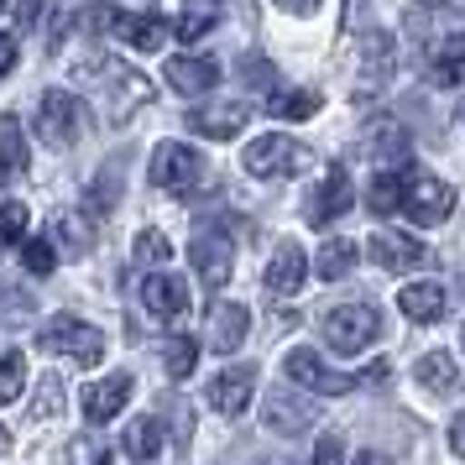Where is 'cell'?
Returning <instances> with one entry per match:
<instances>
[{"mask_svg": "<svg viewBox=\"0 0 465 465\" xmlns=\"http://www.w3.org/2000/svg\"><path fill=\"white\" fill-rule=\"evenodd\" d=\"M460 340H465V324H460Z\"/></svg>", "mask_w": 465, "mask_h": 465, "instance_id": "47", "label": "cell"}, {"mask_svg": "<svg viewBox=\"0 0 465 465\" xmlns=\"http://www.w3.org/2000/svg\"><path fill=\"white\" fill-rule=\"evenodd\" d=\"M314 408L309 402H293V392H267L262 398V423L272 429V434H303V429H314Z\"/></svg>", "mask_w": 465, "mask_h": 465, "instance_id": "16", "label": "cell"}, {"mask_svg": "<svg viewBox=\"0 0 465 465\" xmlns=\"http://www.w3.org/2000/svg\"><path fill=\"white\" fill-rule=\"evenodd\" d=\"M214 22H220V5H193L183 11L178 22H173V37H183V43H199V37H210Z\"/></svg>", "mask_w": 465, "mask_h": 465, "instance_id": "30", "label": "cell"}, {"mask_svg": "<svg viewBox=\"0 0 465 465\" xmlns=\"http://www.w3.org/2000/svg\"><path fill=\"white\" fill-rule=\"evenodd\" d=\"M246 79L262 89H272V64H262V58H246Z\"/></svg>", "mask_w": 465, "mask_h": 465, "instance_id": "40", "label": "cell"}, {"mask_svg": "<svg viewBox=\"0 0 465 465\" xmlns=\"http://www.w3.org/2000/svg\"><path fill=\"white\" fill-rule=\"evenodd\" d=\"M115 37H121V43L126 47H136V53H157V47L168 43V32H173V22L168 16H121V11H115Z\"/></svg>", "mask_w": 465, "mask_h": 465, "instance_id": "18", "label": "cell"}, {"mask_svg": "<svg viewBox=\"0 0 465 465\" xmlns=\"http://www.w3.org/2000/svg\"><path fill=\"white\" fill-rule=\"evenodd\" d=\"M58 413H64V381L47 371L43 387H37V419H58Z\"/></svg>", "mask_w": 465, "mask_h": 465, "instance_id": "35", "label": "cell"}, {"mask_svg": "<svg viewBox=\"0 0 465 465\" xmlns=\"http://www.w3.org/2000/svg\"><path fill=\"white\" fill-rule=\"evenodd\" d=\"M356 256H361V246L356 241H324L319 246V262H314V272L324 277V282H340V277L356 267Z\"/></svg>", "mask_w": 465, "mask_h": 465, "instance_id": "26", "label": "cell"}, {"mask_svg": "<svg viewBox=\"0 0 465 465\" xmlns=\"http://www.w3.org/2000/svg\"><path fill=\"white\" fill-rule=\"evenodd\" d=\"M152 183L157 189H173V193H189L204 183V157L183 142H163L152 152Z\"/></svg>", "mask_w": 465, "mask_h": 465, "instance_id": "6", "label": "cell"}, {"mask_svg": "<svg viewBox=\"0 0 465 465\" xmlns=\"http://www.w3.org/2000/svg\"><path fill=\"white\" fill-rule=\"evenodd\" d=\"M402 193H408V173L402 168H381L377 178H371V189H366V210L377 214V220H387V214L402 210Z\"/></svg>", "mask_w": 465, "mask_h": 465, "instance_id": "22", "label": "cell"}, {"mask_svg": "<svg viewBox=\"0 0 465 465\" xmlns=\"http://www.w3.org/2000/svg\"><path fill=\"white\" fill-rule=\"evenodd\" d=\"M121 450H126L131 460H157V450H163V423L157 419H131L126 434H121Z\"/></svg>", "mask_w": 465, "mask_h": 465, "instance_id": "25", "label": "cell"}, {"mask_svg": "<svg viewBox=\"0 0 465 465\" xmlns=\"http://www.w3.org/2000/svg\"><path fill=\"white\" fill-rule=\"evenodd\" d=\"M356 465H392V460H387V455H377V450H361Z\"/></svg>", "mask_w": 465, "mask_h": 465, "instance_id": "45", "label": "cell"}, {"mask_svg": "<svg viewBox=\"0 0 465 465\" xmlns=\"http://www.w3.org/2000/svg\"><path fill=\"white\" fill-rule=\"evenodd\" d=\"M22 235H26V204L5 199L0 204V241H22Z\"/></svg>", "mask_w": 465, "mask_h": 465, "instance_id": "36", "label": "cell"}, {"mask_svg": "<svg viewBox=\"0 0 465 465\" xmlns=\"http://www.w3.org/2000/svg\"><path fill=\"white\" fill-rule=\"evenodd\" d=\"M189 262L204 288H225L231 282V267H235V252H231V235L214 231V225H199L189 241Z\"/></svg>", "mask_w": 465, "mask_h": 465, "instance_id": "7", "label": "cell"}, {"mask_svg": "<svg viewBox=\"0 0 465 465\" xmlns=\"http://www.w3.org/2000/svg\"><path fill=\"white\" fill-rule=\"evenodd\" d=\"M252 335V314L241 309V303H214L210 309V324H204V340H210V351L220 356H235L241 345Z\"/></svg>", "mask_w": 465, "mask_h": 465, "instance_id": "13", "label": "cell"}, {"mask_svg": "<svg viewBox=\"0 0 465 465\" xmlns=\"http://www.w3.org/2000/svg\"><path fill=\"white\" fill-rule=\"evenodd\" d=\"M366 256L377 262L381 272H419L423 262H429V246H423L419 235H402V231H377L366 241Z\"/></svg>", "mask_w": 465, "mask_h": 465, "instance_id": "9", "label": "cell"}, {"mask_svg": "<svg viewBox=\"0 0 465 465\" xmlns=\"http://www.w3.org/2000/svg\"><path fill=\"white\" fill-rule=\"evenodd\" d=\"M450 210H455V189H450V183H440V178H429V173H408L402 214H408L413 225H423V231H434V225H444V220H450Z\"/></svg>", "mask_w": 465, "mask_h": 465, "instance_id": "4", "label": "cell"}, {"mask_svg": "<svg viewBox=\"0 0 465 465\" xmlns=\"http://www.w3.org/2000/svg\"><path fill=\"white\" fill-rule=\"evenodd\" d=\"M136 262H147V267H157V272H168L173 246H168L157 231H142V241H136Z\"/></svg>", "mask_w": 465, "mask_h": 465, "instance_id": "33", "label": "cell"}, {"mask_svg": "<svg viewBox=\"0 0 465 465\" xmlns=\"http://www.w3.org/2000/svg\"><path fill=\"white\" fill-rule=\"evenodd\" d=\"M314 465H345V444L335 440V434H324L314 450Z\"/></svg>", "mask_w": 465, "mask_h": 465, "instance_id": "38", "label": "cell"}, {"mask_svg": "<svg viewBox=\"0 0 465 465\" xmlns=\"http://www.w3.org/2000/svg\"><path fill=\"white\" fill-rule=\"evenodd\" d=\"M387 74H392V37L387 32H371L366 47H361V64H356V94H377L387 84Z\"/></svg>", "mask_w": 465, "mask_h": 465, "instance_id": "15", "label": "cell"}, {"mask_svg": "<svg viewBox=\"0 0 465 465\" xmlns=\"http://www.w3.org/2000/svg\"><path fill=\"white\" fill-rule=\"evenodd\" d=\"M241 163H246V173H252V178H288V173H298L303 163H309V152L298 147L293 136L272 131V136H256Z\"/></svg>", "mask_w": 465, "mask_h": 465, "instance_id": "5", "label": "cell"}, {"mask_svg": "<svg viewBox=\"0 0 465 465\" xmlns=\"http://www.w3.org/2000/svg\"><path fill=\"white\" fill-rule=\"evenodd\" d=\"M5 450H11V434H5V423H0V455H5Z\"/></svg>", "mask_w": 465, "mask_h": 465, "instance_id": "46", "label": "cell"}, {"mask_svg": "<svg viewBox=\"0 0 465 465\" xmlns=\"http://www.w3.org/2000/svg\"><path fill=\"white\" fill-rule=\"evenodd\" d=\"M282 11H293V16H314L319 11V0H277Z\"/></svg>", "mask_w": 465, "mask_h": 465, "instance_id": "44", "label": "cell"}, {"mask_svg": "<svg viewBox=\"0 0 465 465\" xmlns=\"http://www.w3.org/2000/svg\"><path fill=\"white\" fill-rule=\"evenodd\" d=\"M131 387H136L131 371H110V377L89 381V387H84V419L89 423H110L131 402Z\"/></svg>", "mask_w": 465, "mask_h": 465, "instance_id": "12", "label": "cell"}, {"mask_svg": "<svg viewBox=\"0 0 465 465\" xmlns=\"http://www.w3.org/2000/svg\"><path fill=\"white\" fill-rule=\"evenodd\" d=\"M22 262H26V272L32 277H47L53 267H58V246H53L47 235H37V241H26L22 246Z\"/></svg>", "mask_w": 465, "mask_h": 465, "instance_id": "32", "label": "cell"}, {"mask_svg": "<svg viewBox=\"0 0 465 465\" xmlns=\"http://www.w3.org/2000/svg\"><path fill=\"white\" fill-rule=\"evenodd\" d=\"M282 371L293 377V387H309V392H319V398H340V392H351V387H356L351 377L330 371V366L319 361V351H309V345H293L288 361H282Z\"/></svg>", "mask_w": 465, "mask_h": 465, "instance_id": "8", "label": "cell"}, {"mask_svg": "<svg viewBox=\"0 0 465 465\" xmlns=\"http://www.w3.org/2000/svg\"><path fill=\"white\" fill-rule=\"evenodd\" d=\"M450 450H455V455L465 460V413H460L455 423H450Z\"/></svg>", "mask_w": 465, "mask_h": 465, "instance_id": "43", "label": "cell"}, {"mask_svg": "<svg viewBox=\"0 0 465 465\" xmlns=\"http://www.w3.org/2000/svg\"><path fill=\"white\" fill-rule=\"evenodd\" d=\"M16 68V37H0V79Z\"/></svg>", "mask_w": 465, "mask_h": 465, "instance_id": "42", "label": "cell"}, {"mask_svg": "<svg viewBox=\"0 0 465 465\" xmlns=\"http://www.w3.org/2000/svg\"><path fill=\"white\" fill-rule=\"evenodd\" d=\"M0 11H5V0H0Z\"/></svg>", "mask_w": 465, "mask_h": 465, "instance_id": "48", "label": "cell"}, {"mask_svg": "<svg viewBox=\"0 0 465 465\" xmlns=\"http://www.w3.org/2000/svg\"><path fill=\"white\" fill-rule=\"evenodd\" d=\"M303 277H309V256H303V246H298V241H282V246L272 252V262H267V293L293 298L298 288H303Z\"/></svg>", "mask_w": 465, "mask_h": 465, "instance_id": "14", "label": "cell"}, {"mask_svg": "<svg viewBox=\"0 0 465 465\" xmlns=\"http://www.w3.org/2000/svg\"><path fill=\"white\" fill-rule=\"evenodd\" d=\"M434 79H440L444 89L465 84V32H455V37L434 53Z\"/></svg>", "mask_w": 465, "mask_h": 465, "instance_id": "27", "label": "cell"}, {"mask_svg": "<svg viewBox=\"0 0 465 465\" xmlns=\"http://www.w3.org/2000/svg\"><path fill=\"white\" fill-rule=\"evenodd\" d=\"M22 387H26V356L22 351H5L0 356V408H11L22 398Z\"/></svg>", "mask_w": 465, "mask_h": 465, "instance_id": "31", "label": "cell"}, {"mask_svg": "<svg viewBox=\"0 0 465 465\" xmlns=\"http://www.w3.org/2000/svg\"><path fill=\"white\" fill-rule=\"evenodd\" d=\"M413 377H419V392H429V398H450L455 381H460V366H455L450 351H429V356H419Z\"/></svg>", "mask_w": 465, "mask_h": 465, "instance_id": "21", "label": "cell"}, {"mask_svg": "<svg viewBox=\"0 0 465 465\" xmlns=\"http://www.w3.org/2000/svg\"><path fill=\"white\" fill-rule=\"evenodd\" d=\"M267 110L282 115V121H309V115L319 110V94H314V89H282V94L267 100Z\"/></svg>", "mask_w": 465, "mask_h": 465, "instance_id": "29", "label": "cell"}, {"mask_svg": "<svg viewBox=\"0 0 465 465\" xmlns=\"http://www.w3.org/2000/svg\"><path fill=\"white\" fill-rule=\"evenodd\" d=\"M252 392H256V371H246V366L220 371V377L210 381V408L214 413H225V419H235V413H246Z\"/></svg>", "mask_w": 465, "mask_h": 465, "instance_id": "17", "label": "cell"}, {"mask_svg": "<svg viewBox=\"0 0 465 465\" xmlns=\"http://www.w3.org/2000/svg\"><path fill=\"white\" fill-rule=\"evenodd\" d=\"M345 210H351V173H345V168H330V173H324V183L309 193V204H303V220L324 231V225H335Z\"/></svg>", "mask_w": 465, "mask_h": 465, "instance_id": "11", "label": "cell"}, {"mask_svg": "<svg viewBox=\"0 0 465 465\" xmlns=\"http://www.w3.org/2000/svg\"><path fill=\"white\" fill-rule=\"evenodd\" d=\"M193 361H199V345H193L189 335H178V340L168 345V377H173V381H178V377H189V371H193Z\"/></svg>", "mask_w": 465, "mask_h": 465, "instance_id": "34", "label": "cell"}, {"mask_svg": "<svg viewBox=\"0 0 465 465\" xmlns=\"http://www.w3.org/2000/svg\"><path fill=\"white\" fill-rule=\"evenodd\" d=\"M47 241H53V246H58L64 256H84L89 246H94V231H89L79 214H64V220L53 225V235H47Z\"/></svg>", "mask_w": 465, "mask_h": 465, "instance_id": "28", "label": "cell"}, {"mask_svg": "<svg viewBox=\"0 0 465 465\" xmlns=\"http://www.w3.org/2000/svg\"><path fill=\"white\" fill-rule=\"evenodd\" d=\"M68 465H110V455H105L100 440H84V434H79V440L68 444Z\"/></svg>", "mask_w": 465, "mask_h": 465, "instance_id": "37", "label": "cell"}, {"mask_svg": "<svg viewBox=\"0 0 465 465\" xmlns=\"http://www.w3.org/2000/svg\"><path fill=\"white\" fill-rule=\"evenodd\" d=\"M142 309L152 319H163V324H178V319L189 314V282L178 272H152L142 282Z\"/></svg>", "mask_w": 465, "mask_h": 465, "instance_id": "10", "label": "cell"}, {"mask_svg": "<svg viewBox=\"0 0 465 465\" xmlns=\"http://www.w3.org/2000/svg\"><path fill=\"white\" fill-rule=\"evenodd\" d=\"M37 131H43L47 147H74L84 136V100L68 94V89H47L43 94V115H37Z\"/></svg>", "mask_w": 465, "mask_h": 465, "instance_id": "3", "label": "cell"}, {"mask_svg": "<svg viewBox=\"0 0 465 465\" xmlns=\"http://www.w3.org/2000/svg\"><path fill=\"white\" fill-rule=\"evenodd\" d=\"M37 345H43L47 356H74L79 366H100V361H105V335H100L94 324H84V319H74V314L47 319Z\"/></svg>", "mask_w": 465, "mask_h": 465, "instance_id": "1", "label": "cell"}, {"mask_svg": "<svg viewBox=\"0 0 465 465\" xmlns=\"http://www.w3.org/2000/svg\"><path fill=\"white\" fill-rule=\"evenodd\" d=\"M387 377H392V366H387V361H377V366H366V371H361L366 387H387Z\"/></svg>", "mask_w": 465, "mask_h": 465, "instance_id": "41", "label": "cell"}, {"mask_svg": "<svg viewBox=\"0 0 465 465\" xmlns=\"http://www.w3.org/2000/svg\"><path fill=\"white\" fill-rule=\"evenodd\" d=\"M168 84L173 94H210L214 84H220V68H214V58H173L168 64Z\"/></svg>", "mask_w": 465, "mask_h": 465, "instance_id": "20", "label": "cell"}, {"mask_svg": "<svg viewBox=\"0 0 465 465\" xmlns=\"http://www.w3.org/2000/svg\"><path fill=\"white\" fill-rule=\"evenodd\" d=\"M377 335H381V314L371 303H340V309L324 314V340L340 356H361Z\"/></svg>", "mask_w": 465, "mask_h": 465, "instance_id": "2", "label": "cell"}, {"mask_svg": "<svg viewBox=\"0 0 465 465\" xmlns=\"http://www.w3.org/2000/svg\"><path fill=\"white\" fill-rule=\"evenodd\" d=\"M37 11H43V0H16V26L32 32V26H37Z\"/></svg>", "mask_w": 465, "mask_h": 465, "instance_id": "39", "label": "cell"}, {"mask_svg": "<svg viewBox=\"0 0 465 465\" xmlns=\"http://www.w3.org/2000/svg\"><path fill=\"white\" fill-rule=\"evenodd\" d=\"M398 303L413 324H434V319H444V309H450V293H444V282H408L398 293Z\"/></svg>", "mask_w": 465, "mask_h": 465, "instance_id": "19", "label": "cell"}, {"mask_svg": "<svg viewBox=\"0 0 465 465\" xmlns=\"http://www.w3.org/2000/svg\"><path fill=\"white\" fill-rule=\"evenodd\" d=\"M26 168V136L16 115H0V183Z\"/></svg>", "mask_w": 465, "mask_h": 465, "instance_id": "24", "label": "cell"}, {"mask_svg": "<svg viewBox=\"0 0 465 465\" xmlns=\"http://www.w3.org/2000/svg\"><path fill=\"white\" fill-rule=\"evenodd\" d=\"M189 126L199 131V136H214V142H231V136H241V126H246V105H214V110H193Z\"/></svg>", "mask_w": 465, "mask_h": 465, "instance_id": "23", "label": "cell"}]
</instances>
